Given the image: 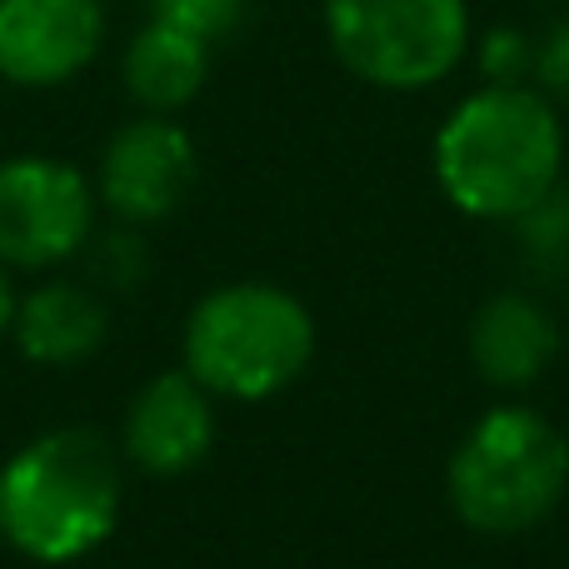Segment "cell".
<instances>
[{"label": "cell", "mask_w": 569, "mask_h": 569, "mask_svg": "<svg viewBox=\"0 0 569 569\" xmlns=\"http://www.w3.org/2000/svg\"><path fill=\"white\" fill-rule=\"evenodd\" d=\"M106 46L100 0H0V80L20 90L70 86Z\"/></svg>", "instance_id": "cell-8"}, {"label": "cell", "mask_w": 569, "mask_h": 569, "mask_svg": "<svg viewBox=\"0 0 569 569\" xmlns=\"http://www.w3.org/2000/svg\"><path fill=\"white\" fill-rule=\"evenodd\" d=\"M96 180L56 156L0 160V266L50 270L90 246Z\"/></svg>", "instance_id": "cell-6"}, {"label": "cell", "mask_w": 569, "mask_h": 569, "mask_svg": "<svg viewBox=\"0 0 569 569\" xmlns=\"http://www.w3.org/2000/svg\"><path fill=\"white\" fill-rule=\"evenodd\" d=\"M200 180V150L176 116H136L106 140L96 170V200L120 226H160L190 200Z\"/></svg>", "instance_id": "cell-7"}, {"label": "cell", "mask_w": 569, "mask_h": 569, "mask_svg": "<svg viewBox=\"0 0 569 569\" xmlns=\"http://www.w3.org/2000/svg\"><path fill=\"white\" fill-rule=\"evenodd\" d=\"M16 300H20V295H16V284H10V270L0 266V340L10 335V320H16Z\"/></svg>", "instance_id": "cell-16"}, {"label": "cell", "mask_w": 569, "mask_h": 569, "mask_svg": "<svg viewBox=\"0 0 569 569\" xmlns=\"http://www.w3.org/2000/svg\"><path fill=\"white\" fill-rule=\"evenodd\" d=\"M246 10H250V0H150V16L186 30V36H196V40H206V46L236 36Z\"/></svg>", "instance_id": "cell-13"}, {"label": "cell", "mask_w": 569, "mask_h": 569, "mask_svg": "<svg viewBox=\"0 0 569 569\" xmlns=\"http://www.w3.org/2000/svg\"><path fill=\"white\" fill-rule=\"evenodd\" d=\"M120 450L96 430H46L0 465V540L36 565H70L116 535Z\"/></svg>", "instance_id": "cell-2"}, {"label": "cell", "mask_w": 569, "mask_h": 569, "mask_svg": "<svg viewBox=\"0 0 569 569\" xmlns=\"http://www.w3.org/2000/svg\"><path fill=\"white\" fill-rule=\"evenodd\" d=\"M475 66H480L485 86H530L535 76V40L515 26H495L475 46Z\"/></svg>", "instance_id": "cell-14"}, {"label": "cell", "mask_w": 569, "mask_h": 569, "mask_svg": "<svg viewBox=\"0 0 569 569\" xmlns=\"http://www.w3.org/2000/svg\"><path fill=\"white\" fill-rule=\"evenodd\" d=\"M216 445V395L180 365L136 390L120 430V455L156 480L190 475Z\"/></svg>", "instance_id": "cell-9"}, {"label": "cell", "mask_w": 569, "mask_h": 569, "mask_svg": "<svg viewBox=\"0 0 569 569\" xmlns=\"http://www.w3.org/2000/svg\"><path fill=\"white\" fill-rule=\"evenodd\" d=\"M560 355V325L535 295L500 290L470 320V365L495 390H525Z\"/></svg>", "instance_id": "cell-10"}, {"label": "cell", "mask_w": 569, "mask_h": 569, "mask_svg": "<svg viewBox=\"0 0 569 569\" xmlns=\"http://www.w3.org/2000/svg\"><path fill=\"white\" fill-rule=\"evenodd\" d=\"M210 46L150 16L120 56V86L146 116H176L206 90Z\"/></svg>", "instance_id": "cell-12"}, {"label": "cell", "mask_w": 569, "mask_h": 569, "mask_svg": "<svg viewBox=\"0 0 569 569\" xmlns=\"http://www.w3.org/2000/svg\"><path fill=\"white\" fill-rule=\"evenodd\" d=\"M330 56L375 90H430L470 56L465 0H325Z\"/></svg>", "instance_id": "cell-5"}, {"label": "cell", "mask_w": 569, "mask_h": 569, "mask_svg": "<svg viewBox=\"0 0 569 569\" xmlns=\"http://www.w3.org/2000/svg\"><path fill=\"white\" fill-rule=\"evenodd\" d=\"M535 90L569 96V20H555L545 40H535Z\"/></svg>", "instance_id": "cell-15"}, {"label": "cell", "mask_w": 569, "mask_h": 569, "mask_svg": "<svg viewBox=\"0 0 569 569\" xmlns=\"http://www.w3.org/2000/svg\"><path fill=\"white\" fill-rule=\"evenodd\" d=\"M565 176V126L535 86H480L435 130V180L475 220H520Z\"/></svg>", "instance_id": "cell-1"}, {"label": "cell", "mask_w": 569, "mask_h": 569, "mask_svg": "<svg viewBox=\"0 0 569 569\" xmlns=\"http://www.w3.org/2000/svg\"><path fill=\"white\" fill-rule=\"evenodd\" d=\"M445 490L475 535H525L565 500L569 440L530 405H500L455 445Z\"/></svg>", "instance_id": "cell-4"}, {"label": "cell", "mask_w": 569, "mask_h": 569, "mask_svg": "<svg viewBox=\"0 0 569 569\" xmlns=\"http://www.w3.org/2000/svg\"><path fill=\"white\" fill-rule=\"evenodd\" d=\"M180 355L216 400H270L315 360V320L284 284L236 280L196 300Z\"/></svg>", "instance_id": "cell-3"}, {"label": "cell", "mask_w": 569, "mask_h": 569, "mask_svg": "<svg viewBox=\"0 0 569 569\" xmlns=\"http://www.w3.org/2000/svg\"><path fill=\"white\" fill-rule=\"evenodd\" d=\"M20 355L30 365H50V370H66L80 365L106 345L110 335V310L90 284L76 280H46L16 300V320H10Z\"/></svg>", "instance_id": "cell-11"}]
</instances>
